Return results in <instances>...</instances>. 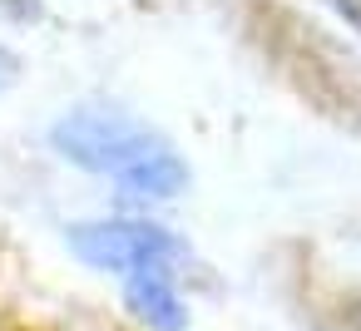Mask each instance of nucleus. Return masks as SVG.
<instances>
[{
	"label": "nucleus",
	"instance_id": "nucleus-8",
	"mask_svg": "<svg viewBox=\"0 0 361 331\" xmlns=\"http://www.w3.org/2000/svg\"><path fill=\"white\" fill-rule=\"evenodd\" d=\"M0 6H16V11H25V0H0Z\"/></svg>",
	"mask_w": 361,
	"mask_h": 331
},
{
	"label": "nucleus",
	"instance_id": "nucleus-5",
	"mask_svg": "<svg viewBox=\"0 0 361 331\" xmlns=\"http://www.w3.org/2000/svg\"><path fill=\"white\" fill-rule=\"evenodd\" d=\"M119 188H124L129 198H173V193L188 188V168H183V158H178L173 149H164V154H154L149 163H139L134 173H124Z\"/></svg>",
	"mask_w": 361,
	"mask_h": 331
},
{
	"label": "nucleus",
	"instance_id": "nucleus-2",
	"mask_svg": "<svg viewBox=\"0 0 361 331\" xmlns=\"http://www.w3.org/2000/svg\"><path fill=\"white\" fill-rule=\"evenodd\" d=\"M55 149L80 163V168H94V173H134L139 163H149L154 154H164L169 144L134 114H119V109H75L55 124Z\"/></svg>",
	"mask_w": 361,
	"mask_h": 331
},
{
	"label": "nucleus",
	"instance_id": "nucleus-7",
	"mask_svg": "<svg viewBox=\"0 0 361 331\" xmlns=\"http://www.w3.org/2000/svg\"><path fill=\"white\" fill-rule=\"evenodd\" d=\"M351 331H361V301L351 306Z\"/></svg>",
	"mask_w": 361,
	"mask_h": 331
},
{
	"label": "nucleus",
	"instance_id": "nucleus-4",
	"mask_svg": "<svg viewBox=\"0 0 361 331\" xmlns=\"http://www.w3.org/2000/svg\"><path fill=\"white\" fill-rule=\"evenodd\" d=\"M129 311H134L139 321L159 326V331H183V326H188L183 301L173 296V287H169L154 267H144V272L129 277Z\"/></svg>",
	"mask_w": 361,
	"mask_h": 331
},
{
	"label": "nucleus",
	"instance_id": "nucleus-3",
	"mask_svg": "<svg viewBox=\"0 0 361 331\" xmlns=\"http://www.w3.org/2000/svg\"><path fill=\"white\" fill-rule=\"evenodd\" d=\"M173 237L154 223H75L70 227V252L85 257L90 267H104V272H144V267H159L164 257H173Z\"/></svg>",
	"mask_w": 361,
	"mask_h": 331
},
{
	"label": "nucleus",
	"instance_id": "nucleus-1",
	"mask_svg": "<svg viewBox=\"0 0 361 331\" xmlns=\"http://www.w3.org/2000/svg\"><path fill=\"white\" fill-rule=\"evenodd\" d=\"M252 40L312 114L361 124V55L282 6H252Z\"/></svg>",
	"mask_w": 361,
	"mask_h": 331
},
{
	"label": "nucleus",
	"instance_id": "nucleus-6",
	"mask_svg": "<svg viewBox=\"0 0 361 331\" xmlns=\"http://www.w3.org/2000/svg\"><path fill=\"white\" fill-rule=\"evenodd\" d=\"M331 6H336V11H341V15H346V20L361 30V0H331Z\"/></svg>",
	"mask_w": 361,
	"mask_h": 331
}]
</instances>
